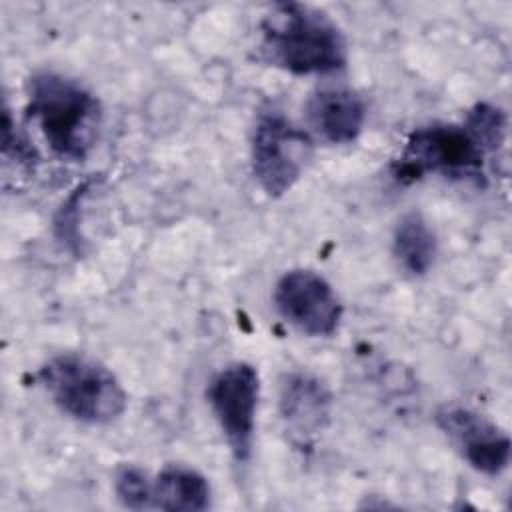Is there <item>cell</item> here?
Instances as JSON below:
<instances>
[{
    "instance_id": "cell-10",
    "label": "cell",
    "mask_w": 512,
    "mask_h": 512,
    "mask_svg": "<svg viewBox=\"0 0 512 512\" xmlns=\"http://www.w3.org/2000/svg\"><path fill=\"white\" fill-rule=\"evenodd\" d=\"M364 120V100L350 88H322L306 102V122L310 130L328 144L356 140Z\"/></svg>"
},
{
    "instance_id": "cell-4",
    "label": "cell",
    "mask_w": 512,
    "mask_h": 512,
    "mask_svg": "<svg viewBox=\"0 0 512 512\" xmlns=\"http://www.w3.org/2000/svg\"><path fill=\"white\" fill-rule=\"evenodd\" d=\"M36 378L52 402L78 422L108 424L126 410L128 396L116 374L86 354H56L38 368Z\"/></svg>"
},
{
    "instance_id": "cell-11",
    "label": "cell",
    "mask_w": 512,
    "mask_h": 512,
    "mask_svg": "<svg viewBox=\"0 0 512 512\" xmlns=\"http://www.w3.org/2000/svg\"><path fill=\"white\" fill-rule=\"evenodd\" d=\"M210 484L194 468L166 466L152 480V510L202 512L210 508Z\"/></svg>"
},
{
    "instance_id": "cell-6",
    "label": "cell",
    "mask_w": 512,
    "mask_h": 512,
    "mask_svg": "<svg viewBox=\"0 0 512 512\" xmlns=\"http://www.w3.org/2000/svg\"><path fill=\"white\" fill-rule=\"evenodd\" d=\"M206 396L232 456L246 462L254 444L260 396L258 370L248 362H232L210 380Z\"/></svg>"
},
{
    "instance_id": "cell-12",
    "label": "cell",
    "mask_w": 512,
    "mask_h": 512,
    "mask_svg": "<svg viewBox=\"0 0 512 512\" xmlns=\"http://www.w3.org/2000/svg\"><path fill=\"white\" fill-rule=\"evenodd\" d=\"M438 242L428 220L420 212L404 214L392 234V254L410 276H424L436 260Z\"/></svg>"
},
{
    "instance_id": "cell-5",
    "label": "cell",
    "mask_w": 512,
    "mask_h": 512,
    "mask_svg": "<svg viewBox=\"0 0 512 512\" xmlns=\"http://www.w3.org/2000/svg\"><path fill=\"white\" fill-rule=\"evenodd\" d=\"M312 154L310 136L296 128L280 112H264L256 120L250 162L260 188L278 198L286 194L302 176Z\"/></svg>"
},
{
    "instance_id": "cell-7",
    "label": "cell",
    "mask_w": 512,
    "mask_h": 512,
    "mask_svg": "<svg viewBox=\"0 0 512 512\" xmlns=\"http://www.w3.org/2000/svg\"><path fill=\"white\" fill-rule=\"evenodd\" d=\"M278 314L302 334L312 338L332 336L342 320V304L330 282L314 270L294 268L274 286Z\"/></svg>"
},
{
    "instance_id": "cell-3",
    "label": "cell",
    "mask_w": 512,
    "mask_h": 512,
    "mask_svg": "<svg viewBox=\"0 0 512 512\" xmlns=\"http://www.w3.org/2000/svg\"><path fill=\"white\" fill-rule=\"evenodd\" d=\"M260 56L292 74H328L346 64V40L322 10L280 2L260 22Z\"/></svg>"
},
{
    "instance_id": "cell-9",
    "label": "cell",
    "mask_w": 512,
    "mask_h": 512,
    "mask_svg": "<svg viewBox=\"0 0 512 512\" xmlns=\"http://www.w3.org/2000/svg\"><path fill=\"white\" fill-rule=\"evenodd\" d=\"M278 406L290 438L306 446L330 424L332 394L320 378L296 370L282 378Z\"/></svg>"
},
{
    "instance_id": "cell-2",
    "label": "cell",
    "mask_w": 512,
    "mask_h": 512,
    "mask_svg": "<svg viewBox=\"0 0 512 512\" xmlns=\"http://www.w3.org/2000/svg\"><path fill=\"white\" fill-rule=\"evenodd\" d=\"M26 114L50 152L66 162L86 160L102 128L100 100L78 80L52 70L28 80Z\"/></svg>"
},
{
    "instance_id": "cell-13",
    "label": "cell",
    "mask_w": 512,
    "mask_h": 512,
    "mask_svg": "<svg viewBox=\"0 0 512 512\" xmlns=\"http://www.w3.org/2000/svg\"><path fill=\"white\" fill-rule=\"evenodd\" d=\"M114 492L118 502L130 510L152 508V480L148 474L132 464H124L114 474Z\"/></svg>"
},
{
    "instance_id": "cell-8",
    "label": "cell",
    "mask_w": 512,
    "mask_h": 512,
    "mask_svg": "<svg viewBox=\"0 0 512 512\" xmlns=\"http://www.w3.org/2000/svg\"><path fill=\"white\" fill-rule=\"evenodd\" d=\"M436 424L474 470L498 476L508 468L510 438L482 414L464 406H444L436 412Z\"/></svg>"
},
{
    "instance_id": "cell-1",
    "label": "cell",
    "mask_w": 512,
    "mask_h": 512,
    "mask_svg": "<svg viewBox=\"0 0 512 512\" xmlns=\"http://www.w3.org/2000/svg\"><path fill=\"white\" fill-rule=\"evenodd\" d=\"M504 138V112L494 104L480 102L468 110L460 124H432L414 130L394 160L392 172L398 182L442 174L480 184L486 156L496 152Z\"/></svg>"
}]
</instances>
